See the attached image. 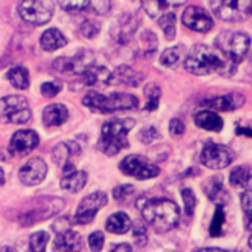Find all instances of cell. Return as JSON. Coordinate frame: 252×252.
Wrapping results in <instances>:
<instances>
[{
	"mask_svg": "<svg viewBox=\"0 0 252 252\" xmlns=\"http://www.w3.org/2000/svg\"><path fill=\"white\" fill-rule=\"evenodd\" d=\"M83 105L94 112L111 114V112H117V111L133 109L139 105V100L136 96L128 94V93L100 94L96 92H89L83 97Z\"/></svg>",
	"mask_w": 252,
	"mask_h": 252,
	"instance_id": "obj_4",
	"label": "cell"
},
{
	"mask_svg": "<svg viewBox=\"0 0 252 252\" xmlns=\"http://www.w3.org/2000/svg\"><path fill=\"white\" fill-rule=\"evenodd\" d=\"M224 221H226L224 208H223V205H219L217 210H216L214 219H213V221H211V227H210V235H211L213 238H219V236L221 235Z\"/></svg>",
	"mask_w": 252,
	"mask_h": 252,
	"instance_id": "obj_35",
	"label": "cell"
},
{
	"mask_svg": "<svg viewBox=\"0 0 252 252\" xmlns=\"http://www.w3.org/2000/svg\"><path fill=\"white\" fill-rule=\"evenodd\" d=\"M49 235L46 232H37L30 238V252H46Z\"/></svg>",
	"mask_w": 252,
	"mask_h": 252,
	"instance_id": "obj_36",
	"label": "cell"
},
{
	"mask_svg": "<svg viewBox=\"0 0 252 252\" xmlns=\"http://www.w3.org/2000/svg\"><path fill=\"white\" fill-rule=\"evenodd\" d=\"M4 185V173H3V170L0 168V186H3Z\"/></svg>",
	"mask_w": 252,
	"mask_h": 252,
	"instance_id": "obj_51",
	"label": "cell"
},
{
	"mask_svg": "<svg viewBox=\"0 0 252 252\" xmlns=\"http://www.w3.org/2000/svg\"><path fill=\"white\" fill-rule=\"evenodd\" d=\"M182 21L188 28L198 32H208L214 25L211 15L201 6H188L183 12Z\"/></svg>",
	"mask_w": 252,
	"mask_h": 252,
	"instance_id": "obj_14",
	"label": "cell"
},
{
	"mask_svg": "<svg viewBox=\"0 0 252 252\" xmlns=\"http://www.w3.org/2000/svg\"><path fill=\"white\" fill-rule=\"evenodd\" d=\"M134 192H136V189L131 185H123V186L115 188L112 195H114V198L118 202H126V201H128L134 195Z\"/></svg>",
	"mask_w": 252,
	"mask_h": 252,
	"instance_id": "obj_39",
	"label": "cell"
},
{
	"mask_svg": "<svg viewBox=\"0 0 252 252\" xmlns=\"http://www.w3.org/2000/svg\"><path fill=\"white\" fill-rule=\"evenodd\" d=\"M83 248V239L80 233L74 230H66L62 233H58V238L55 241V250L61 252H81Z\"/></svg>",
	"mask_w": 252,
	"mask_h": 252,
	"instance_id": "obj_19",
	"label": "cell"
},
{
	"mask_svg": "<svg viewBox=\"0 0 252 252\" xmlns=\"http://www.w3.org/2000/svg\"><path fill=\"white\" fill-rule=\"evenodd\" d=\"M142 80H143V74L136 72L127 65H121L114 72H111L109 84H128V86L136 87L140 84Z\"/></svg>",
	"mask_w": 252,
	"mask_h": 252,
	"instance_id": "obj_20",
	"label": "cell"
},
{
	"mask_svg": "<svg viewBox=\"0 0 252 252\" xmlns=\"http://www.w3.org/2000/svg\"><path fill=\"white\" fill-rule=\"evenodd\" d=\"M106 230L114 235H124L131 227V220L126 213H115L112 214L105 224Z\"/></svg>",
	"mask_w": 252,
	"mask_h": 252,
	"instance_id": "obj_26",
	"label": "cell"
},
{
	"mask_svg": "<svg viewBox=\"0 0 252 252\" xmlns=\"http://www.w3.org/2000/svg\"><path fill=\"white\" fill-rule=\"evenodd\" d=\"M108 202V196L105 192H94L89 196H86L81 204L78 205L77 214L74 217V223L77 224H89L96 217L97 211L105 207Z\"/></svg>",
	"mask_w": 252,
	"mask_h": 252,
	"instance_id": "obj_12",
	"label": "cell"
},
{
	"mask_svg": "<svg viewBox=\"0 0 252 252\" xmlns=\"http://www.w3.org/2000/svg\"><path fill=\"white\" fill-rule=\"evenodd\" d=\"M78 155H80V146L75 142H62V143L56 145L52 152L53 161L58 165H61V168L63 170L65 174L75 171L74 159L78 158Z\"/></svg>",
	"mask_w": 252,
	"mask_h": 252,
	"instance_id": "obj_15",
	"label": "cell"
},
{
	"mask_svg": "<svg viewBox=\"0 0 252 252\" xmlns=\"http://www.w3.org/2000/svg\"><path fill=\"white\" fill-rule=\"evenodd\" d=\"M158 24L162 28L167 40H174V37H176V15L173 12H167L158 19Z\"/></svg>",
	"mask_w": 252,
	"mask_h": 252,
	"instance_id": "obj_33",
	"label": "cell"
},
{
	"mask_svg": "<svg viewBox=\"0 0 252 252\" xmlns=\"http://www.w3.org/2000/svg\"><path fill=\"white\" fill-rule=\"evenodd\" d=\"M38 146V136L32 130L16 131L9 145V151L15 155H28Z\"/></svg>",
	"mask_w": 252,
	"mask_h": 252,
	"instance_id": "obj_17",
	"label": "cell"
},
{
	"mask_svg": "<svg viewBox=\"0 0 252 252\" xmlns=\"http://www.w3.org/2000/svg\"><path fill=\"white\" fill-rule=\"evenodd\" d=\"M210 7L223 21L239 22L252 15V0H232V1H210Z\"/></svg>",
	"mask_w": 252,
	"mask_h": 252,
	"instance_id": "obj_7",
	"label": "cell"
},
{
	"mask_svg": "<svg viewBox=\"0 0 252 252\" xmlns=\"http://www.w3.org/2000/svg\"><path fill=\"white\" fill-rule=\"evenodd\" d=\"M68 40L66 37L56 28H49L47 31L43 32L41 38H40V44L43 47V50L46 52H55L63 46H66Z\"/></svg>",
	"mask_w": 252,
	"mask_h": 252,
	"instance_id": "obj_25",
	"label": "cell"
},
{
	"mask_svg": "<svg viewBox=\"0 0 252 252\" xmlns=\"http://www.w3.org/2000/svg\"><path fill=\"white\" fill-rule=\"evenodd\" d=\"M137 208L142 211L145 221L159 233L176 229L180 221V208L171 199H139Z\"/></svg>",
	"mask_w": 252,
	"mask_h": 252,
	"instance_id": "obj_2",
	"label": "cell"
},
{
	"mask_svg": "<svg viewBox=\"0 0 252 252\" xmlns=\"http://www.w3.org/2000/svg\"><path fill=\"white\" fill-rule=\"evenodd\" d=\"M185 130H186V127H185V124H183L182 120L173 118V120L170 121V133H171L173 136H182V134L185 133Z\"/></svg>",
	"mask_w": 252,
	"mask_h": 252,
	"instance_id": "obj_47",
	"label": "cell"
},
{
	"mask_svg": "<svg viewBox=\"0 0 252 252\" xmlns=\"http://www.w3.org/2000/svg\"><path fill=\"white\" fill-rule=\"evenodd\" d=\"M111 80V72L105 66H90L83 75L81 81L84 86H108Z\"/></svg>",
	"mask_w": 252,
	"mask_h": 252,
	"instance_id": "obj_23",
	"label": "cell"
},
{
	"mask_svg": "<svg viewBox=\"0 0 252 252\" xmlns=\"http://www.w3.org/2000/svg\"><path fill=\"white\" fill-rule=\"evenodd\" d=\"M66 120H68V109L61 103L49 105L43 111V123L46 127L62 126Z\"/></svg>",
	"mask_w": 252,
	"mask_h": 252,
	"instance_id": "obj_21",
	"label": "cell"
},
{
	"mask_svg": "<svg viewBox=\"0 0 252 252\" xmlns=\"http://www.w3.org/2000/svg\"><path fill=\"white\" fill-rule=\"evenodd\" d=\"M46 174H47L46 162L41 158H32L19 170V180L25 186H35L44 180Z\"/></svg>",
	"mask_w": 252,
	"mask_h": 252,
	"instance_id": "obj_16",
	"label": "cell"
},
{
	"mask_svg": "<svg viewBox=\"0 0 252 252\" xmlns=\"http://www.w3.org/2000/svg\"><path fill=\"white\" fill-rule=\"evenodd\" d=\"M93 65H94V56L89 50H81L71 59L58 58L56 62H55L56 69H59L62 72L68 71L71 74H80V75H83Z\"/></svg>",
	"mask_w": 252,
	"mask_h": 252,
	"instance_id": "obj_13",
	"label": "cell"
},
{
	"mask_svg": "<svg viewBox=\"0 0 252 252\" xmlns=\"http://www.w3.org/2000/svg\"><path fill=\"white\" fill-rule=\"evenodd\" d=\"M202 188H204L205 195L210 198V201L217 202L220 199V195L224 193V189H223V177L221 176H213L207 182H204Z\"/></svg>",
	"mask_w": 252,
	"mask_h": 252,
	"instance_id": "obj_31",
	"label": "cell"
},
{
	"mask_svg": "<svg viewBox=\"0 0 252 252\" xmlns=\"http://www.w3.org/2000/svg\"><path fill=\"white\" fill-rule=\"evenodd\" d=\"M180 193H182V198H183V202H185V213L188 216H192L193 210L196 207V196H195V193L189 188H183Z\"/></svg>",
	"mask_w": 252,
	"mask_h": 252,
	"instance_id": "obj_38",
	"label": "cell"
},
{
	"mask_svg": "<svg viewBox=\"0 0 252 252\" xmlns=\"http://www.w3.org/2000/svg\"><path fill=\"white\" fill-rule=\"evenodd\" d=\"M133 236H134V241H136V245L137 247H145L146 242H148V232H146V227L143 223L140 221H136L133 224Z\"/></svg>",
	"mask_w": 252,
	"mask_h": 252,
	"instance_id": "obj_40",
	"label": "cell"
},
{
	"mask_svg": "<svg viewBox=\"0 0 252 252\" xmlns=\"http://www.w3.org/2000/svg\"><path fill=\"white\" fill-rule=\"evenodd\" d=\"M185 69L195 75H207L211 72H220L221 75H232L236 65L229 62L216 47L205 44H196L185 58Z\"/></svg>",
	"mask_w": 252,
	"mask_h": 252,
	"instance_id": "obj_1",
	"label": "cell"
},
{
	"mask_svg": "<svg viewBox=\"0 0 252 252\" xmlns=\"http://www.w3.org/2000/svg\"><path fill=\"white\" fill-rule=\"evenodd\" d=\"M1 252H16V251H15L13 248H4Z\"/></svg>",
	"mask_w": 252,
	"mask_h": 252,
	"instance_id": "obj_53",
	"label": "cell"
},
{
	"mask_svg": "<svg viewBox=\"0 0 252 252\" xmlns=\"http://www.w3.org/2000/svg\"><path fill=\"white\" fill-rule=\"evenodd\" d=\"M6 77L12 83V86L18 90H27L30 86V74L28 69L24 66H15L9 69Z\"/></svg>",
	"mask_w": 252,
	"mask_h": 252,
	"instance_id": "obj_29",
	"label": "cell"
},
{
	"mask_svg": "<svg viewBox=\"0 0 252 252\" xmlns=\"http://www.w3.org/2000/svg\"><path fill=\"white\" fill-rule=\"evenodd\" d=\"M145 94H146V97H148V102H146L145 109H146V111H155V109L158 108V103H159L161 89H159L155 83H149V84L145 87Z\"/></svg>",
	"mask_w": 252,
	"mask_h": 252,
	"instance_id": "obj_34",
	"label": "cell"
},
{
	"mask_svg": "<svg viewBox=\"0 0 252 252\" xmlns=\"http://www.w3.org/2000/svg\"><path fill=\"white\" fill-rule=\"evenodd\" d=\"M31 118V109L24 96L10 94L0 99V123L25 124Z\"/></svg>",
	"mask_w": 252,
	"mask_h": 252,
	"instance_id": "obj_6",
	"label": "cell"
},
{
	"mask_svg": "<svg viewBox=\"0 0 252 252\" xmlns=\"http://www.w3.org/2000/svg\"><path fill=\"white\" fill-rule=\"evenodd\" d=\"M235 158L236 155L230 148L214 142H207L201 152V162L211 170H223L230 165Z\"/></svg>",
	"mask_w": 252,
	"mask_h": 252,
	"instance_id": "obj_9",
	"label": "cell"
},
{
	"mask_svg": "<svg viewBox=\"0 0 252 252\" xmlns=\"http://www.w3.org/2000/svg\"><path fill=\"white\" fill-rule=\"evenodd\" d=\"M195 252H229V251L221 250V248H201V250H198V251H195Z\"/></svg>",
	"mask_w": 252,
	"mask_h": 252,
	"instance_id": "obj_50",
	"label": "cell"
},
{
	"mask_svg": "<svg viewBox=\"0 0 252 252\" xmlns=\"http://www.w3.org/2000/svg\"><path fill=\"white\" fill-rule=\"evenodd\" d=\"M80 30H81V32H83L84 37L93 38V37L97 35V32H99V30H100V25H99L96 21L87 19V21H84V22L81 24V28H80Z\"/></svg>",
	"mask_w": 252,
	"mask_h": 252,
	"instance_id": "obj_42",
	"label": "cell"
},
{
	"mask_svg": "<svg viewBox=\"0 0 252 252\" xmlns=\"http://www.w3.org/2000/svg\"><path fill=\"white\" fill-rule=\"evenodd\" d=\"M236 134L239 136H248L252 139V128H247V127H238L236 128Z\"/></svg>",
	"mask_w": 252,
	"mask_h": 252,
	"instance_id": "obj_48",
	"label": "cell"
},
{
	"mask_svg": "<svg viewBox=\"0 0 252 252\" xmlns=\"http://www.w3.org/2000/svg\"><path fill=\"white\" fill-rule=\"evenodd\" d=\"M37 208L30 210L24 214H21L19 217V223L22 226H32L34 223L47 220L50 217H53L55 214L61 213L63 210V201L59 198H41L37 199Z\"/></svg>",
	"mask_w": 252,
	"mask_h": 252,
	"instance_id": "obj_8",
	"label": "cell"
},
{
	"mask_svg": "<svg viewBox=\"0 0 252 252\" xmlns=\"http://www.w3.org/2000/svg\"><path fill=\"white\" fill-rule=\"evenodd\" d=\"M241 205L244 210L245 226L247 229H252V190H245L241 196Z\"/></svg>",
	"mask_w": 252,
	"mask_h": 252,
	"instance_id": "obj_37",
	"label": "cell"
},
{
	"mask_svg": "<svg viewBox=\"0 0 252 252\" xmlns=\"http://www.w3.org/2000/svg\"><path fill=\"white\" fill-rule=\"evenodd\" d=\"M158 137H159V133L157 131L155 127H145V128L139 133V139H140V142L145 143V145L152 143V142L157 140Z\"/></svg>",
	"mask_w": 252,
	"mask_h": 252,
	"instance_id": "obj_44",
	"label": "cell"
},
{
	"mask_svg": "<svg viewBox=\"0 0 252 252\" xmlns=\"http://www.w3.org/2000/svg\"><path fill=\"white\" fill-rule=\"evenodd\" d=\"M59 6L69 13H78V12L89 9L90 1H86V0H83V1H61Z\"/></svg>",
	"mask_w": 252,
	"mask_h": 252,
	"instance_id": "obj_41",
	"label": "cell"
},
{
	"mask_svg": "<svg viewBox=\"0 0 252 252\" xmlns=\"http://www.w3.org/2000/svg\"><path fill=\"white\" fill-rule=\"evenodd\" d=\"M41 94L46 97H53L56 96L61 90H62V84L56 83V81H49V83H43L41 84Z\"/></svg>",
	"mask_w": 252,
	"mask_h": 252,
	"instance_id": "obj_43",
	"label": "cell"
},
{
	"mask_svg": "<svg viewBox=\"0 0 252 252\" xmlns=\"http://www.w3.org/2000/svg\"><path fill=\"white\" fill-rule=\"evenodd\" d=\"M251 180V171L247 165H239L230 171V185L235 189H245Z\"/></svg>",
	"mask_w": 252,
	"mask_h": 252,
	"instance_id": "obj_32",
	"label": "cell"
},
{
	"mask_svg": "<svg viewBox=\"0 0 252 252\" xmlns=\"http://www.w3.org/2000/svg\"><path fill=\"white\" fill-rule=\"evenodd\" d=\"M185 55H186V47L182 44H177L174 47L165 49L162 52L159 61L167 68H176L182 62V59H185Z\"/></svg>",
	"mask_w": 252,
	"mask_h": 252,
	"instance_id": "obj_28",
	"label": "cell"
},
{
	"mask_svg": "<svg viewBox=\"0 0 252 252\" xmlns=\"http://www.w3.org/2000/svg\"><path fill=\"white\" fill-rule=\"evenodd\" d=\"M134 124L136 121L133 118H117L103 124L97 149L109 157H114L123 149H127L130 146L127 134L134 127Z\"/></svg>",
	"mask_w": 252,
	"mask_h": 252,
	"instance_id": "obj_3",
	"label": "cell"
},
{
	"mask_svg": "<svg viewBox=\"0 0 252 252\" xmlns=\"http://www.w3.org/2000/svg\"><path fill=\"white\" fill-rule=\"evenodd\" d=\"M214 43L216 49L229 62L238 66L251 47V37L242 31H223Z\"/></svg>",
	"mask_w": 252,
	"mask_h": 252,
	"instance_id": "obj_5",
	"label": "cell"
},
{
	"mask_svg": "<svg viewBox=\"0 0 252 252\" xmlns=\"http://www.w3.org/2000/svg\"><path fill=\"white\" fill-rule=\"evenodd\" d=\"M89 9H92V12L96 13V15H105V13L109 12L111 3L109 1H90Z\"/></svg>",
	"mask_w": 252,
	"mask_h": 252,
	"instance_id": "obj_46",
	"label": "cell"
},
{
	"mask_svg": "<svg viewBox=\"0 0 252 252\" xmlns=\"http://www.w3.org/2000/svg\"><path fill=\"white\" fill-rule=\"evenodd\" d=\"M86 183H87V173L84 171H74V173L65 174L61 179V188L72 193L80 192L86 186Z\"/></svg>",
	"mask_w": 252,
	"mask_h": 252,
	"instance_id": "obj_27",
	"label": "cell"
},
{
	"mask_svg": "<svg viewBox=\"0 0 252 252\" xmlns=\"http://www.w3.org/2000/svg\"><path fill=\"white\" fill-rule=\"evenodd\" d=\"M111 252H131V247L128 244H120Z\"/></svg>",
	"mask_w": 252,
	"mask_h": 252,
	"instance_id": "obj_49",
	"label": "cell"
},
{
	"mask_svg": "<svg viewBox=\"0 0 252 252\" xmlns=\"http://www.w3.org/2000/svg\"><path fill=\"white\" fill-rule=\"evenodd\" d=\"M245 103V96L242 93H227L223 96H216L202 102L204 106L217 111H235Z\"/></svg>",
	"mask_w": 252,
	"mask_h": 252,
	"instance_id": "obj_18",
	"label": "cell"
},
{
	"mask_svg": "<svg viewBox=\"0 0 252 252\" xmlns=\"http://www.w3.org/2000/svg\"><path fill=\"white\" fill-rule=\"evenodd\" d=\"M248 244H250V248L252 250V235H251V238H250V242H248Z\"/></svg>",
	"mask_w": 252,
	"mask_h": 252,
	"instance_id": "obj_54",
	"label": "cell"
},
{
	"mask_svg": "<svg viewBox=\"0 0 252 252\" xmlns=\"http://www.w3.org/2000/svg\"><path fill=\"white\" fill-rule=\"evenodd\" d=\"M195 124L207 131H221L223 128V120L211 111H199L198 114H195Z\"/></svg>",
	"mask_w": 252,
	"mask_h": 252,
	"instance_id": "obj_24",
	"label": "cell"
},
{
	"mask_svg": "<svg viewBox=\"0 0 252 252\" xmlns=\"http://www.w3.org/2000/svg\"><path fill=\"white\" fill-rule=\"evenodd\" d=\"M137 28V21L131 15H123L117 22V30H112V37L120 43H127Z\"/></svg>",
	"mask_w": 252,
	"mask_h": 252,
	"instance_id": "obj_22",
	"label": "cell"
},
{
	"mask_svg": "<svg viewBox=\"0 0 252 252\" xmlns=\"http://www.w3.org/2000/svg\"><path fill=\"white\" fill-rule=\"evenodd\" d=\"M103 242H105V236L102 232H94L89 236V245H90V250L93 252L102 251Z\"/></svg>",
	"mask_w": 252,
	"mask_h": 252,
	"instance_id": "obj_45",
	"label": "cell"
},
{
	"mask_svg": "<svg viewBox=\"0 0 252 252\" xmlns=\"http://www.w3.org/2000/svg\"><path fill=\"white\" fill-rule=\"evenodd\" d=\"M183 3H171V1H143L142 7L151 18H161L164 13H167V9L179 7Z\"/></svg>",
	"mask_w": 252,
	"mask_h": 252,
	"instance_id": "obj_30",
	"label": "cell"
},
{
	"mask_svg": "<svg viewBox=\"0 0 252 252\" xmlns=\"http://www.w3.org/2000/svg\"><path fill=\"white\" fill-rule=\"evenodd\" d=\"M120 170L130 176L134 177L137 180H148V179H154L159 174V167L155 165L154 162H151L149 159H146L142 155H128L126 157L121 164H120Z\"/></svg>",
	"mask_w": 252,
	"mask_h": 252,
	"instance_id": "obj_11",
	"label": "cell"
},
{
	"mask_svg": "<svg viewBox=\"0 0 252 252\" xmlns=\"http://www.w3.org/2000/svg\"><path fill=\"white\" fill-rule=\"evenodd\" d=\"M250 72H251V75H252V53H251V58H250Z\"/></svg>",
	"mask_w": 252,
	"mask_h": 252,
	"instance_id": "obj_52",
	"label": "cell"
},
{
	"mask_svg": "<svg viewBox=\"0 0 252 252\" xmlns=\"http://www.w3.org/2000/svg\"><path fill=\"white\" fill-rule=\"evenodd\" d=\"M55 4L49 0H31L18 4L19 16L34 25H43L50 21Z\"/></svg>",
	"mask_w": 252,
	"mask_h": 252,
	"instance_id": "obj_10",
	"label": "cell"
}]
</instances>
